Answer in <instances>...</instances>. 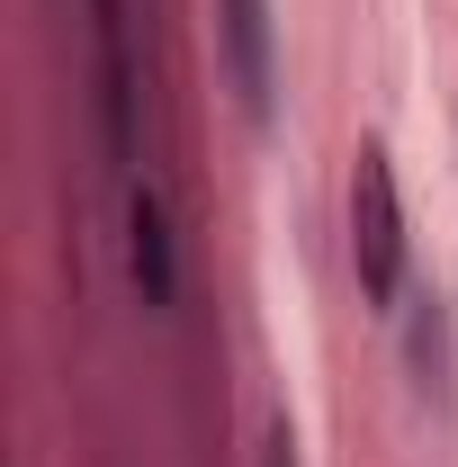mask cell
Masks as SVG:
<instances>
[{
    "mask_svg": "<svg viewBox=\"0 0 458 467\" xmlns=\"http://www.w3.org/2000/svg\"><path fill=\"white\" fill-rule=\"evenodd\" d=\"M261 467H297V441H287V422L270 431V441H261Z\"/></svg>",
    "mask_w": 458,
    "mask_h": 467,
    "instance_id": "5",
    "label": "cell"
},
{
    "mask_svg": "<svg viewBox=\"0 0 458 467\" xmlns=\"http://www.w3.org/2000/svg\"><path fill=\"white\" fill-rule=\"evenodd\" d=\"M99 18V126H109V153H135V63H126V0H90Z\"/></svg>",
    "mask_w": 458,
    "mask_h": 467,
    "instance_id": "3",
    "label": "cell"
},
{
    "mask_svg": "<svg viewBox=\"0 0 458 467\" xmlns=\"http://www.w3.org/2000/svg\"><path fill=\"white\" fill-rule=\"evenodd\" d=\"M350 270H359L369 306H396V288H404V198H396L387 144H359V162H350Z\"/></svg>",
    "mask_w": 458,
    "mask_h": 467,
    "instance_id": "1",
    "label": "cell"
},
{
    "mask_svg": "<svg viewBox=\"0 0 458 467\" xmlns=\"http://www.w3.org/2000/svg\"><path fill=\"white\" fill-rule=\"evenodd\" d=\"M225 18V63H234V90H243V117L252 126H270L279 109V72H270V0H216Z\"/></svg>",
    "mask_w": 458,
    "mask_h": 467,
    "instance_id": "2",
    "label": "cell"
},
{
    "mask_svg": "<svg viewBox=\"0 0 458 467\" xmlns=\"http://www.w3.org/2000/svg\"><path fill=\"white\" fill-rule=\"evenodd\" d=\"M126 270L144 306H172L180 270H172V216H162V189H135L126 198Z\"/></svg>",
    "mask_w": 458,
    "mask_h": 467,
    "instance_id": "4",
    "label": "cell"
}]
</instances>
